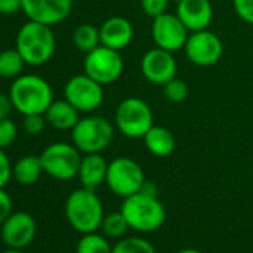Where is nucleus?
<instances>
[{"label":"nucleus","instance_id":"nucleus-4","mask_svg":"<svg viewBox=\"0 0 253 253\" xmlns=\"http://www.w3.org/2000/svg\"><path fill=\"white\" fill-rule=\"evenodd\" d=\"M66 217L70 226L81 232H95L104 219L103 203L95 191L79 188L75 189L66 200Z\"/></svg>","mask_w":253,"mask_h":253},{"label":"nucleus","instance_id":"nucleus-20","mask_svg":"<svg viewBox=\"0 0 253 253\" xmlns=\"http://www.w3.org/2000/svg\"><path fill=\"white\" fill-rule=\"evenodd\" d=\"M143 143L149 154L158 158H166L171 155L176 149V139L173 133L161 125H154L152 128L145 134Z\"/></svg>","mask_w":253,"mask_h":253},{"label":"nucleus","instance_id":"nucleus-14","mask_svg":"<svg viewBox=\"0 0 253 253\" xmlns=\"http://www.w3.org/2000/svg\"><path fill=\"white\" fill-rule=\"evenodd\" d=\"M73 8V0H23V12L30 21L55 26L64 21Z\"/></svg>","mask_w":253,"mask_h":253},{"label":"nucleus","instance_id":"nucleus-13","mask_svg":"<svg viewBox=\"0 0 253 253\" xmlns=\"http://www.w3.org/2000/svg\"><path fill=\"white\" fill-rule=\"evenodd\" d=\"M140 72L143 78L154 85H164L176 78L177 61L174 54L158 46L146 51L140 60Z\"/></svg>","mask_w":253,"mask_h":253},{"label":"nucleus","instance_id":"nucleus-28","mask_svg":"<svg viewBox=\"0 0 253 253\" xmlns=\"http://www.w3.org/2000/svg\"><path fill=\"white\" fill-rule=\"evenodd\" d=\"M18 134L17 124L11 121L9 118L0 119V149H6L9 148Z\"/></svg>","mask_w":253,"mask_h":253},{"label":"nucleus","instance_id":"nucleus-18","mask_svg":"<svg viewBox=\"0 0 253 253\" xmlns=\"http://www.w3.org/2000/svg\"><path fill=\"white\" fill-rule=\"evenodd\" d=\"M109 163L101 154H84L78 170V179L82 188L95 191L106 183Z\"/></svg>","mask_w":253,"mask_h":253},{"label":"nucleus","instance_id":"nucleus-3","mask_svg":"<svg viewBox=\"0 0 253 253\" xmlns=\"http://www.w3.org/2000/svg\"><path fill=\"white\" fill-rule=\"evenodd\" d=\"M119 210L128 222L130 229L137 232H154L166 222V209L158 195L145 191L124 198Z\"/></svg>","mask_w":253,"mask_h":253},{"label":"nucleus","instance_id":"nucleus-7","mask_svg":"<svg viewBox=\"0 0 253 253\" xmlns=\"http://www.w3.org/2000/svg\"><path fill=\"white\" fill-rule=\"evenodd\" d=\"M145 182V171L136 160L118 157L109 163L106 185L115 195L121 198L134 195L142 191Z\"/></svg>","mask_w":253,"mask_h":253},{"label":"nucleus","instance_id":"nucleus-34","mask_svg":"<svg viewBox=\"0 0 253 253\" xmlns=\"http://www.w3.org/2000/svg\"><path fill=\"white\" fill-rule=\"evenodd\" d=\"M23 11V0H0V15H15Z\"/></svg>","mask_w":253,"mask_h":253},{"label":"nucleus","instance_id":"nucleus-25","mask_svg":"<svg viewBox=\"0 0 253 253\" xmlns=\"http://www.w3.org/2000/svg\"><path fill=\"white\" fill-rule=\"evenodd\" d=\"M100 228L103 231V235H106L107 238H122L126 234V231L130 229V225L119 210L104 214Z\"/></svg>","mask_w":253,"mask_h":253},{"label":"nucleus","instance_id":"nucleus-26","mask_svg":"<svg viewBox=\"0 0 253 253\" xmlns=\"http://www.w3.org/2000/svg\"><path fill=\"white\" fill-rule=\"evenodd\" d=\"M112 253H157V250L146 238L122 237L115 246H112Z\"/></svg>","mask_w":253,"mask_h":253},{"label":"nucleus","instance_id":"nucleus-22","mask_svg":"<svg viewBox=\"0 0 253 253\" xmlns=\"http://www.w3.org/2000/svg\"><path fill=\"white\" fill-rule=\"evenodd\" d=\"M73 45L78 51L88 54L101 45L100 29L92 24H81L73 32Z\"/></svg>","mask_w":253,"mask_h":253},{"label":"nucleus","instance_id":"nucleus-1","mask_svg":"<svg viewBox=\"0 0 253 253\" xmlns=\"http://www.w3.org/2000/svg\"><path fill=\"white\" fill-rule=\"evenodd\" d=\"M9 97L14 109L23 116L45 115L54 101V92L46 79L38 75H20L14 79Z\"/></svg>","mask_w":253,"mask_h":253},{"label":"nucleus","instance_id":"nucleus-16","mask_svg":"<svg viewBox=\"0 0 253 253\" xmlns=\"http://www.w3.org/2000/svg\"><path fill=\"white\" fill-rule=\"evenodd\" d=\"M176 15L189 32L206 30L213 21V6L210 0H182L177 3Z\"/></svg>","mask_w":253,"mask_h":253},{"label":"nucleus","instance_id":"nucleus-2","mask_svg":"<svg viewBox=\"0 0 253 253\" xmlns=\"http://www.w3.org/2000/svg\"><path fill=\"white\" fill-rule=\"evenodd\" d=\"M15 48L29 66H43L55 54L57 39L51 26L27 21L17 35Z\"/></svg>","mask_w":253,"mask_h":253},{"label":"nucleus","instance_id":"nucleus-9","mask_svg":"<svg viewBox=\"0 0 253 253\" xmlns=\"http://www.w3.org/2000/svg\"><path fill=\"white\" fill-rule=\"evenodd\" d=\"M183 51L191 64L197 67H211L217 64L223 55V42L209 29L191 32Z\"/></svg>","mask_w":253,"mask_h":253},{"label":"nucleus","instance_id":"nucleus-6","mask_svg":"<svg viewBox=\"0 0 253 253\" xmlns=\"http://www.w3.org/2000/svg\"><path fill=\"white\" fill-rule=\"evenodd\" d=\"M113 124L124 137L143 139L154 126V112L140 97H126L116 106Z\"/></svg>","mask_w":253,"mask_h":253},{"label":"nucleus","instance_id":"nucleus-31","mask_svg":"<svg viewBox=\"0 0 253 253\" xmlns=\"http://www.w3.org/2000/svg\"><path fill=\"white\" fill-rule=\"evenodd\" d=\"M232 8L241 21L253 26V0H232Z\"/></svg>","mask_w":253,"mask_h":253},{"label":"nucleus","instance_id":"nucleus-12","mask_svg":"<svg viewBox=\"0 0 253 253\" xmlns=\"http://www.w3.org/2000/svg\"><path fill=\"white\" fill-rule=\"evenodd\" d=\"M189 33L191 32L185 27L176 14L166 12L152 20L151 36L155 46L173 54L185 48Z\"/></svg>","mask_w":253,"mask_h":253},{"label":"nucleus","instance_id":"nucleus-24","mask_svg":"<svg viewBox=\"0 0 253 253\" xmlns=\"http://www.w3.org/2000/svg\"><path fill=\"white\" fill-rule=\"evenodd\" d=\"M76 253H112V246L107 241L106 235L89 232L84 234L78 244H76Z\"/></svg>","mask_w":253,"mask_h":253},{"label":"nucleus","instance_id":"nucleus-23","mask_svg":"<svg viewBox=\"0 0 253 253\" xmlns=\"http://www.w3.org/2000/svg\"><path fill=\"white\" fill-rule=\"evenodd\" d=\"M24 60L21 54L14 49H5L0 52V78L3 79H15L21 75L24 67Z\"/></svg>","mask_w":253,"mask_h":253},{"label":"nucleus","instance_id":"nucleus-8","mask_svg":"<svg viewBox=\"0 0 253 253\" xmlns=\"http://www.w3.org/2000/svg\"><path fill=\"white\" fill-rule=\"evenodd\" d=\"M82 152L73 145L66 142H55L46 146L41 157L43 173L55 180H72L78 176L82 160Z\"/></svg>","mask_w":253,"mask_h":253},{"label":"nucleus","instance_id":"nucleus-10","mask_svg":"<svg viewBox=\"0 0 253 253\" xmlns=\"http://www.w3.org/2000/svg\"><path fill=\"white\" fill-rule=\"evenodd\" d=\"M124 72V60L119 51L100 45L94 51L85 54L84 73L91 76L98 84L110 85L116 82Z\"/></svg>","mask_w":253,"mask_h":253},{"label":"nucleus","instance_id":"nucleus-37","mask_svg":"<svg viewBox=\"0 0 253 253\" xmlns=\"http://www.w3.org/2000/svg\"><path fill=\"white\" fill-rule=\"evenodd\" d=\"M2 253H24L23 249H14V247H8L6 250H3Z\"/></svg>","mask_w":253,"mask_h":253},{"label":"nucleus","instance_id":"nucleus-17","mask_svg":"<svg viewBox=\"0 0 253 253\" xmlns=\"http://www.w3.org/2000/svg\"><path fill=\"white\" fill-rule=\"evenodd\" d=\"M101 45L115 51H122L134 39V27L124 17H110L98 27Z\"/></svg>","mask_w":253,"mask_h":253},{"label":"nucleus","instance_id":"nucleus-27","mask_svg":"<svg viewBox=\"0 0 253 253\" xmlns=\"http://www.w3.org/2000/svg\"><path fill=\"white\" fill-rule=\"evenodd\" d=\"M164 97L171 103H183L189 97V86L183 79L173 78L163 85Z\"/></svg>","mask_w":253,"mask_h":253},{"label":"nucleus","instance_id":"nucleus-30","mask_svg":"<svg viewBox=\"0 0 253 253\" xmlns=\"http://www.w3.org/2000/svg\"><path fill=\"white\" fill-rule=\"evenodd\" d=\"M170 0H140L142 11L152 20L166 14L169 9Z\"/></svg>","mask_w":253,"mask_h":253},{"label":"nucleus","instance_id":"nucleus-5","mask_svg":"<svg viewBox=\"0 0 253 253\" xmlns=\"http://www.w3.org/2000/svg\"><path fill=\"white\" fill-rule=\"evenodd\" d=\"M115 124L100 115L81 118L70 131L72 143L82 154H101L115 137Z\"/></svg>","mask_w":253,"mask_h":253},{"label":"nucleus","instance_id":"nucleus-21","mask_svg":"<svg viewBox=\"0 0 253 253\" xmlns=\"http://www.w3.org/2000/svg\"><path fill=\"white\" fill-rule=\"evenodd\" d=\"M43 173L41 157L38 155H26L20 158L14 167H12V176L14 179L24 186L35 185Z\"/></svg>","mask_w":253,"mask_h":253},{"label":"nucleus","instance_id":"nucleus-32","mask_svg":"<svg viewBox=\"0 0 253 253\" xmlns=\"http://www.w3.org/2000/svg\"><path fill=\"white\" fill-rule=\"evenodd\" d=\"M12 164L5 154V149H0V188H5L9 180L14 177L12 176Z\"/></svg>","mask_w":253,"mask_h":253},{"label":"nucleus","instance_id":"nucleus-33","mask_svg":"<svg viewBox=\"0 0 253 253\" xmlns=\"http://www.w3.org/2000/svg\"><path fill=\"white\" fill-rule=\"evenodd\" d=\"M12 198L5 191V188H0V226L5 223V220L14 213L12 211Z\"/></svg>","mask_w":253,"mask_h":253},{"label":"nucleus","instance_id":"nucleus-35","mask_svg":"<svg viewBox=\"0 0 253 253\" xmlns=\"http://www.w3.org/2000/svg\"><path fill=\"white\" fill-rule=\"evenodd\" d=\"M12 109H14V106H12L11 97L3 92H0V119L9 118Z\"/></svg>","mask_w":253,"mask_h":253},{"label":"nucleus","instance_id":"nucleus-29","mask_svg":"<svg viewBox=\"0 0 253 253\" xmlns=\"http://www.w3.org/2000/svg\"><path fill=\"white\" fill-rule=\"evenodd\" d=\"M46 125L45 115H26L23 121V128L29 136H39Z\"/></svg>","mask_w":253,"mask_h":253},{"label":"nucleus","instance_id":"nucleus-15","mask_svg":"<svg viewBox=\"0 0 253 253\" xmlns=\"http://www.w3.org/2000/svg\"><path fill=\"white\" fill-rule=\"evenodd\" d=\"M0 235L8 247L26 249L36 237V220L26 211H15L0 226Z\"/></svg>","mask_w":253,"mask_h":253},{"label":"nucleus","instance_id":"nucleus-36","mask_svg":"<svg viewBox=\"0 0 253 253\" xmlns=\"http://www.w3.org/2000/svg\"><path fill=\"white\" fill-rule=\"evenodd\" d=\"M177 253H203V252H201V250H198V249L186 247V249H182V250H179Z\"/></svg>","mask_w":253,"mask_h":253},{"label":"nucleus","instance_id":"nucleus-11","mask_svg":"<svg viewBox=\"0 0 253 253\" xmlns=\"http://www.w3.org/2000/svg\"><path fill=\"white\" fill-rule=\"evenodd\" d=\"M64 98L82 113H92L97 110L103 100V85L94 81L86 73L72 76L64 86Z\"/></svg>","mask_w":253,"mask_h":253},{"label":"nucleus","instance_id":"nucleus-19","mask_svg":"<svg viewBox=\"0 0 253 253\" xmlns=\"http://www.w3.org/2000/svg\"><path fill=\"white\" fill-rule=\"evenodd\" d=\"M79 110L70 104L66 98L64 100H54L48 110L45 112V119L46 122L55 130L60 131H72L73 126L78 124L79 118Z\"/></svg>","mask_w":253,"mask_h":253},{"label":"nucleus","instance_id":"nucleus-38","mask_svg":"<svg viewBox=\"0 0 253 253\" xmlns=\"http://www.w3.org/2000/svg\"><path fill=\"white\" fill-rule=\"evenodd\" d=\"M170 2H173V3H176V5H177L179 2H182V0H170Z\"/></svg>","mask_w":253,"mask_h":253}]
</instances>
